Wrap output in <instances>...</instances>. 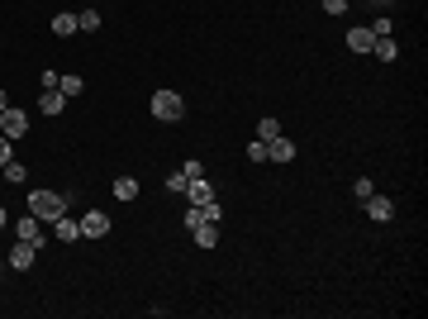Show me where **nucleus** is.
I'll return each instance as SVG.
<instances>
[{
  "label": "nucleus",
  "mask_w": 428,
  "mask_h": 319,
  "mask_svg": "<svg viewBox=\"0 0 428 319\" xmlns=\"http://www.w3.org/2000/svg\"><path fill=\"white\" fill-rule=\"evenodd\" d=\"M29 214H38V224H53L57 214H67L62 191H29Z\"/></svg>",
  "instance_id": "obj_1"
},
{
  "label": "nucleus",
  "mask_w": 428,
  "mask_h": 319,
  "mask_svg": "<svg viewBox=\"0 0 428 319\" xmlns=\"http://www.w3.org/2000/svg\"><path fill=\"white\" fill-rule=\"evenodd\" d=\"M152 114H157L162 124H176V119L186 114V101H181L176 91H152Z\"/></svg>",
  "instance_id": "obj_2"
},
{
  "label": "nucleus",
  "mask_w": 428,
  "mask_h": 319,
  "mask_svg": "<svg viewBox=\"0 0 428 319\" xmlns=\"http://www.w3.org/2000/svg\"><path fill=\"white\" fill-rule=\"evenodd\" d=\"M0 133H5V138H24V133H29V114H24V110H0Z\"/></svg>",
  "instance_id": "obj_3"
},
{
  "label": "nucleus",
  "mask_w": 428,
  "mask_h": 319,
  "mask_svg": "<svg viewBox=\"0 0 428 319\" xmlns=\"http://www.w3.org/2000/svg\"><path fill=\"white\" fill-rule=\"evenodd\" d=\"M38 262V243H24V238H14V248H10V267L14 272H29Z\"/></svg>",
  "instance_id": "obj_4"
},
{
  "label": "nucleus",
  "mask_w": 428,
  "mask_h": 319,
  "mask_svg": "<svg viewBox=\"0 0 428 319\" xmlns=\"http://www.w3.org/2000/svg\"><path fill=\"white\" fill-rule=\"evenodd\" d=\"M109 229H114V224H109L105 210H86L81 214V238H105Z\"/></svg>",
  "instance_id": "obj_5"
},
{
  "label": "nucleus",
  "mask_w": 428,
  "mask_h": 319,
  "mask_svg": "<svg viewBox=\"0 0 428 319\" xmlns=\"http://www.w3.org/2000/svg\"><path fill=\"white\" fill-rule=\"evenodd\" d=\"M362 205H366V214H371L376 224H390V219H395V201H390V196H376V191H371Z\"/></svg>",
  "instance_id": "obj_6"
},
{
  "label": "nucleus",
  "mask_w": 428,
  "mask_h": 319,
  "mask_svg": "<svg viewBox=\"0 0 428 319\" xmlns=\"http://www.w3.org/2000/svg\"><path fill=\"white\" fill-rule=\"evenodd\" d=\"M53 233H57V243H77V238H81V219L57 214V219H53Z\"/></svg>",
  "instance_id": "obj_7"
},
{
  "label": "nucleus",
  "mask_w": 428,
  "mask_h": 319,
  "mask_svg": "<svg viewBox=\"0 0 428 319\" xmlns=\"http://www.w3.org/2000/svg\"><path fill=\"white\" fill-rule=\"evenodd\" d=\"M295 157V143L286 138V133H276L271 143H267V162H291Z\"/></svg>",
  "instance_id": "obj_8"
},
{
  "label": "nucleus",
  "mask_w": 428,
  "mask_h": 319,
  "mask_svg": "<svg viewBox=\"0 0 428 319\" xmlns=\"http://www.w3.org/2000/svg\"><path fill=\"white\" fill-rule=\"evenodd\" d=\"M14 238H24V243H38V248H43V229H38V214H24V219L14 224Z\"/></svg>",
  "instance_id": "obj_9"
},
{
  "label": "nucleus",
  "mask_w": 428,
  "mask_h": 319,
  "mask_svg": "<svg viewBox=\"0 0 428 319\" xmlns=\"http://www.w3.org/2000/svg\"><path fill=\"white\" fill-rule=\"evenodd\" d=\"M186 196H191V205H214V186L205 181V177L186 181Z\"/></svg>",
  "instance_id": "obj_10"
},
{
  "label": "nucleus",
  "mask_w": 428,
  "mask_h": 319,
  "mask_svg": "<svg viewBox=\"0 0 428 319\" xmlns=\"http://www.w3.org/2000/svg\"><path fill=\"white\" fill-rule=\"evenodd\" d=\"M371 53H376V58H381V62H395V58H400V43H395V38H390V34H381V38H376V43H371Z\"/></svg>",
  "instance_id": "obj_11"
},
{
  "label": "nucleus",
  "mask_w": 428,
  "mask_h": 319,
  "mask_svg": "<svg viewBox=\"0 0 428 319\" xmlns=\"http://www.w3.org/2000/svg\"><path fill=\"white\" fill-rule=\"evenodd\" d=\"M371 43H376L371 29H352V34H347V48H352V53H371Z\"/></svg>",
  "instance_id": "obj_12"
},
{
  "label": "nucleus",
  "mask_w": 428,
  "mask_h": 319,
  "mask_svg": "<svg viewBox=\"0 0 428 319\" xmlns=\"http://www.w3.org/2000/svg\"><path fill=\"white\" fill-rule=\"evenodd\" d=\"M62 105H67L62 91H43V96H38V110H43V114H62Z\"/></svg>",
  "instance_id": "obj_13"
},
{
  "label": "nucleus",
  "mask_w": 428,
  "mask_h": 319,
  "mask_svg": "<svg viewBox=\"0 0 428 319\" xmlns=\"http://www.w3.org/2000/svg\"><path fill=\"white\" fill-rule=\"evenodd\" d=\"M191 233H196V243H200L205 253H210V248H219V224H200V229H191Z\"/></svg>",
  "instance_id": "obj_14"
},
{
  "label": "nucleus",
  "mask_w": 428,
  "mask_h": 319,
  "mask_svg": "<svg viewBox=\"0 0 428 319\" xmlns=\"http://www.w3.org/2000/svg\"><path fill=\"white\" fill-rule=\"evenodd\" d=\"M114 201H138V181L133 177H119L114 181Z\"/></svg>",
  "instance_id": "obj_15"
},
{
  "label": "nucleus",
  "mask_w": 428,
  "mask_h": 319,
  "mask_svg": "<svg viewBox=\"0 0 428 319\" xmlns=\"http://www.w3.org/2000/svg\"><path fill=\"white\" fill-rule=\"evenodd\" d=\"M53 34L72 38V34H77V14H53Z\"/></svg>",
  "instance_id": "obj_16"
},
{
  "label": "nucleus",
  "mask_w": 428,
  "mask_h": 319,
  "mask_svg": "<svg viewBox=\"0 0 428 319\" xmlns=\"http://www.w3.org/2000/svg\"><path fill=\"white\" fill-rule=\"evenodd\" d=\"M57 91H62L67 101H77V96L86 91V81H81V77H62V81H57Z\"/></svg>",
  "instance_id": "obj_17"
},
{
  "label": "nucleus",
  "mask_w": 428,
  "mask_h": 319,
  "mask_svg": "<svg viewBox=\"0 0 428 319\" xmlns=\"http://www.w3.org/2000/svg\"><path fill=\"white\" fill-rule=\"evenodd\" d=\"M0 172H5V181H14V186H24V181H29V172H24V162H5Z\"/></svg>",
  "instance_id": "obj_18"
},
{
  "label": "nucleus",
  "mask_w": 428,
  "mask_h": 319,
  "mask_svg": "<svg viewBox=\"0 0 428 319\" xmlns=\"http://www.w3.org/2000/svg\"><path fill=\"white\" fill-rule=\"evenodd\" d=\"M77 29H86V34L101 29V10H81V14H77Z\"/></svg>",
  "instance_id": "obj_19"
},
{
  "label": "nucleus",
  "mask_w": 428,
  "mask_h": 319,
  "mask_svg": "<svg viewBox=\"0 0 428 319\" xmlns=\"http://www.w3.org/2000/svg\"><path fill=\"white\" fill-rule=\"evenodd\" d=\"M276 133H281V124H276V119H271V114H267V119H262V124H257V138H262V143H271V138H276Z\"/></svg>",
  "instance_id": "obj_20"
},
{
  "label": "nucleus",
  "mask_w": 428,
  "mask_h": 319,
  "mask_svg": "<svg viewBox=\"0 0 428 319\" xmlns=\"http://www.w3.org/2000/svg\"><path fill=\"white\" fill-rule=\"evenodd\" d=\"M371 191H376V186H371V177H357V181H352V196H357V201H366Z\"/></svg>",
  "instance_id": "obj_21"
},
{
  "label": "nucleus",
  "mask_w": 428,
  "mask_h": 319,
  "mask_svg": "<svg viewBox=\"0 0 428 319\" xmlns=\"http://www.w3.org/2000/svg\"><path fill=\"white\" fill-rule=\"evenodd\" d=\"M248 162H267V143H262V138L248 143Z\"/></svg>",
  "instance_id": "obj_22"
},
{
  "label": "nucleus",
  "mask_w": 428,
  "mask_h": 319,
  "mask_svg": "<svg viewBox=\"0 0 428 319\" xmlns=\"http://www.w3.org/2000/svg\"><path fill=\"white\" fill-rule=\"evenodd\" d=\"M167 191H176V196H186V172H172V177H167Z\"/></svg>",
  "instance_id": "obj_23"
},
{
  "label": "nucleus",
  "mask_w": 428,
  "mask_h": 319,
  "mask_svg": "<svg viewBox=\"0 0 428 319\" xmlns=\"http://www.w3.org/2000/svg\"><path fill=\"white\" fill-rule=\"evenodd\" d=\"M5 162H14V138L0 133V167H5Z\"/></svg>",
  "instance_id": "obj_24"
},
{
  "label": "nucleus",
  "mask_w": 428,
  "mask_h": 319,
  "mask_svg": "<svg viewBox=\"0 0 428 319\" xmlns=\"http://www.w3.org/2000/svg\"><path fill=\"white\" fill-rule=\"evenodd\" d=\"M57 81H62L57 72H43V77H38V86H43V91H57Z\"/></svg>",
  "instance_id": "obj_25"
},
{
  "label": "nucleus",
  "mask_w": 428,
  "mask_h": 319,
  "mask_svg": "<svg viewBox=\"0 0 428 319\" xmlns=\"http://www.w3.org/2000/svg\"><path fill=\"white\" fill-rule=\"evenodd\" d=\"M181 172H186V181H196V177H205V167H200V162H196V157H191V162H186V167H181Z\"/></svg>",
  "instance_id": "obj_26"
},
{
  "label": "nucleus",
  "mask_w": 428,
  "mask_h": 319,
  "mask_svg": "<svg viewBox=\"0 0 428 319\" xmlns=\"http://www.w3.org/2000/svg\"><path fill=\"white\" fill-rule=\"evenodd\" d=\"M323 10H328V14H343V10H347V0H323Z\"/></svg>",
  "instance_id": "obj_27"
},
{
  "label": "nucleus",
  "mask_w": 428,
  "mask_h": 319,
  "mask_svg": "<svg viewBox=\"0 0 428 319\" xmlns=\"http://www.w3.org/2000/svg\"><path fill=\"white\" fill-rule=\"evenodd\" d=\"M0 110H10V96H5V91H0Z\"/></svg>",
  "instance_id": "obj_28"
},
{
  "label": "nucleus",
  "mask_w": 428,
  "mask_h": 319,
  "mask_svg": "<svg viewBox=\"0 0 428 319\" xmlns=\"http://www.w3.org/2000/svg\"><path fill=\"white\" fill-rule=\"evenodd\" d=\"M5 224H10V219H5V205H0V229H5Z\"/></svg>",
  "instance_id": "obj_29"
},
{
  "label": "nucleus",
  "mask_w": 428,
  "mask_h": 319,
  "mask_svg": "<svg viewBox=\"0 0 428 319\" xmlns=\"http://www.w3.org/2000/svg\"><path fill=\"white\" fill-rule=\"evenodd\" d=\"M376 5H395V0H376Z\"/></svg>",
  "instance_id": "obj_30"
},
{
  "label": "nucleus",
  "mask_w": 428,
  "mask_h": 319,
  "mask_svg": "<svg viewBox=\"0 0 428 319\" xmlns=\"http://www.w3.org/2000/svg\"><path fill=\"white\" fill-rule=\"evenodd\" d=\"M347 5H352V0H347Z\"/></svg>",
  "instance_id": "obj_31"
}]
</instances>
